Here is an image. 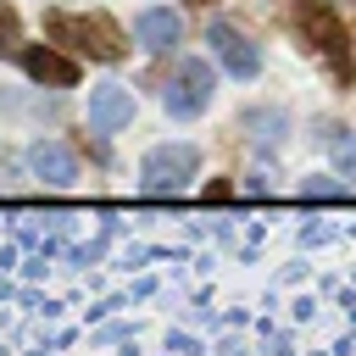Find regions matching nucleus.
Instances as JSON below:
<instances>
[{
    "label": "nucleus",
    "instance_id": "nucleus-10",
    "mask_svg": "<svg viewBox=\"0 0 356 356\" xmlns=\"http://www.w3.org/2000/svg\"><path fill=\"white\" fill-rule=\"evenodd\" d=\"M323 150L334 156L339 178H356V128H345V122H323Z\"/></svg>",
    "mask_w": 356,
    "mask_h": 356
},
{
    "label": "nucleus",
    "instance_id": "nucleus-5",
    "mask_svg": "<svg viewBox=\"0 0 356 356\" xmlns=\"http://www.w3.org/2000/svg\"><path fill=\"white\" fill-rule=\"evenodd\" d=\"M206 44H211V56L222 61V72L228 78H256L261 72V50H256V39L245 33V28H234V22H206Z\"/></svg>",
    "mask_w": 356,
    "mask_h": 356
},
{
    "label": "nucleus",
    "instance_id": "nucleus-6",
    "mask_svg": "<svg viewBox=\"0 0 356 356\" xmlns=\"http://www.w3.org/2000/svg\"><path fill=\"white\" fill-rule=\"evenodd\" d=\"M17 56H22V72H28L33 83H50V89H72V83H78V61L61 56L56 44H22Z\"/></svg>",
    "mask_w": 356,
    "mask_h": 356
},
{
    "label": "nucleus",
    "instance_id": "nucleus-7",
    "mask_svg": "<svg viewBox=\"0 0 356 356\" xmlns=\"http://www.w3.org/2000/svg\"><path fill=\"white\" fill-rule=\"evenodd\" d=\"M134 122V95L122 83H95L89 89V128L95 134H122Z\"/></svg>",
    "mask_w": 356,
    "mask_h": 356
},
{
    "label": "nucleus",
    "instance_id": "nucleus-8",
    "mask_svg": "<svg viewBox=\"0 0 356 356\" xmlns=\"http://www.w3.org/2000/svg\"><path fill=\"white\" fill-rule=\"evenodd\" d=\"M184 39V22H178V11H167V6H150V11H139L134 17V44L139 50H172Z\"/></svg>",
    "mask_w": 356,
    "mask_h": 356
},
{
    "label": "nucleus",
    "instance_id": "nucleus-12",
    "mask_svg": "<svg viewBox=\"0 0 356 356\" xmlns=\"http://www.w3.org/2000/svg\"><path fill=\"white\" fill-rule=\"evenodd\" d=\"M306 195H323V200H339V195H350V184H328V178H306Z\"/></svg>",
    "mask_w": 356,
    "mask_h": 356
},
{
    "label": "nucleus",
    "instance_id": "nucleus-11",
    "mask_svg": "<svg viewBox=\"0 0 356 356\" xmlns=\"http://www.w3.org/2000/svg\"><path fill=\"white\" fill-rule=\"evenodd\" d=\"M11 50H22V39H17V11L0 6V56H11Z\"/></svg>",
    "mask_w": 356,
    "mask_h": 356
},
{
    "label": "nucleus",
    "instance_id": "nucleus-3",
    "mask_svg": "<svg viewBox=\"0 0 356 356\" xmlns=\"http://www.w3.org/2000/svg\"><path fill=\"white\" fill-rule=\"evenodd\" d=\"M200 172V150L184 139H172V145H156V150H145V161H139V189L145 195H178L189 178Z\"/></svg>",
    "mask_w": 356,
    "mask_h": 356
},
{
    "label": "nucleus",
    "instance_id": "nucleus-1",
    "mask_svg": "<svg viewBox=\"0 0 356 356\" xmlns=\"http://www.w3.org/2000/svg\"><path fill=\"white\" fill-rule=\"evenodd\" d=\"M295 28H300L306 50L323 56L328 78H334L339 89H350V83H356V56H350V33H345V22L328 11V0H295Z\"/></svg>",
    "mask_w": 356,
    "mask_h": 356
},
{
    "label": "nucleus",
    "instance_id": "nucleus-2",
    "mask_svg": "<svg viewBox=\"0 0 356 356\" xmlns=\"http://www.w3.org/2000/svg\"><path fill=\"white\" fill-rule=\"evenodd\" d=\"M44 33H50V44H67V50H78V56H89V61H122V33H117V22H106V17L50 11V17H44Z\"/></svg>",
    "mask_w": 356,
    "mask_h": 356
},
{
    "label": "nucleus",
    "instance_id": "nucleus-4",
    "mask_svg": "<svg viewBox=\"0 0 356 356\" xmlns=\"http://www.w3.org/2000/svg\"><path fill=\"white\" fill-rule=\"evenodd\" d=\"M211 89H217L211 67H206V61H195V56H178V72L167 78V95H161V106H167V117L189 122V117H200V111L211 106Z\"/></svg>",
    "mask_w": 356,
    "mask_h": 356
},
{
    "label": "nucleus",
    "instance_id": "nucleus-9",
    "mask_svg": "<svg viewBox=\"0 0 356 356\" xmlns=\"http://www.w3.org/2000/svg\"><path fill=\"white\" fill-rule=\"evenodd\" d=\"M28 167H33V178H44V184H56V189H67V184L78 178V156H72L67 145H56V139H39V145L28 150Z\"/></svg>",
    "mask_w": 356,
    "mask_h": 356
}]
</instances>
